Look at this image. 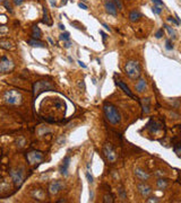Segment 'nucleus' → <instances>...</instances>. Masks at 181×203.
<instances>
[{"mask_svg":"<svg viewBox=\"0 0 181 203\" xmlns=\"http://www.w3.org/2000/svg\"><path fill=\"white\" fill-rule=\"evenodd\" d=\"M103 112H104V116L106 121L111 123L112 125H118L120 124L121 122V115L119 113L118 108L111 104V103H104L103 105Z\"/></svg>","mask_w":181,"mask_h":203,"instance_id":"nucleus-1","label":"nucleus"},{"mask_svg":"<svg viewBox=\"0 0 181 203\" xmlns=\"http://www.w3.org/2000/svg\"><path fill=\"white\" fill-rule=\"evenodd\" d=\"M125 73L128 78L132 79V80L139 79V77L142 75L140 63L136 60H128L125 64Z\"/></svg>","mask_w":181,"mask_h":203,"instance_id":"nucleus-2","label":"nucleus"},{"mask_svg":"<svg viewBox=\"0 0 181 203\" xmlns=\"http://www.w3.org/2000/svg\"><path fill=\"white\" fill-rule=\"evenodd\" d=\"M4 101L9 105H20L23 102V96L16 89H8L4 93Z\"/></svg>","mask_w":181,"mask_h":203,"instance_id":"nucleus-3","label":"nucleus"},{"mask_svg":"<svg viewBox=\"0 0 181 203\" xmlns=\"http://www.w3.org/2000/svg\"><path fill=\"white\" fill-rule=\"evenodd\" d=\"M53 89H54V85L51 81H49V80H39V81L33 84V96L36 98L42 93L53 90Z\"/></svg>","mask_w":181,"mask_h":203,"instance_id":"nucleus-4","label":"nucleus"},{"mask_svg":"<svg viewBox=\"0 0 181 203\" xmlns=\"http://www.w3.org/2000/svg\"><path fill=\"white\" fill-rule=\"evenodd\" d=\"M44 159V155L39 150H31L26 153V160L30 165H36L42 163Z\"/></svg>","mask_w":181,"mask_h":203,"instance_id":"nucleus-5","label":"nucleus"},{"mask_svg":"<svg viewBox=\"0 0 181 203\" xmlns=\"http://www.w3.org/2000/svg\"><path fill=\"white\" fill-rule=\"evenodd\" d=\"M10 176L13 178L14 184L16 187H20L22 184L24 183V179H25V174L23 169L20 168H16V169H12L10 171Z\"/></svg>","mask_w":181,"mask_h":203,"instance_id":"nucleus-6","label":"nucleus"},{"mask_svg":"<svg viewBox=\"0 0 181 203\" xmlns=\"http://www.w3.org/2000/svg\"><path fill=\"white\" fill-rule=\"evenodd\" d=\"M15 68V63L7 57H2L0 59V73H8L13 71Z\"/></svg>","mask_w":181,"mask_h":203,"instance_id":"nucleus-7","label":"nucleus"},{"mask_svg":"<svg viewBox=\"0 0 181 203\" xmlns=\"http://www.w3.org/2000/svg\"><path fill=\"white\" fill-rule=\"evenodd\" d=\"M103 153L105 156V158L108 159V161L110 163H116L117 161V152L116 150L112 148L110 143H105L103 147Z\"/></svg>","mask_w":181,"mask_h":203,"instance_id":"nucleus-8","label":"nucleus"},{"mask_svg":"<svg viewBox=\"0 0 181 203\" xmlns=\"http://www.w3.org/2000/svg\"><path fill=\"white\" fill-rule=\"evenodd\" d=\"M137 191H138V193H139L143 197H148L149 195L152 194V192H153L152 187H151L148 184H146L145 182L139 183V184L137 185Z\"/></svg>","mask_w":181,"mask_h":203,"instance_id":"nucleus-9","label":"nucleus"},{"mask_svg":"<svg viewBox=\"0 0 181 203\" xmlns=\"http://www.w3.org/2000/svg\"><path fill=\"white\" fill-rule=\"evenodd\" d=\"M104 8H105V12L109 14V15L117 16V14H118V7H117V5L112 0H105Z\"/></svg>","mask_w":181,"mask_h":203,"instance_id":"nucleus-10","label":"nucleus"},{"mask_svg":"<svg viewBox=\"0 0 181 203\" xmlns=\"http://www.w3.org/2000/svg\"><path fill=\"white\" fill-rule=\"evenodd\" d=\"M62 189H64V183L60 182V181H54V182H52L51 184L49 185V193L51 195H56Z\"/></svg>","mask_w":181,"mask_h":203,"instance_id":"nucleus-11","label":"nucleus"},{"mask_svg":"<svg viewBox=\"0 0 181 203\" xmlns=\"http://www.w3.org/2000/svg\"><path fill=\"white\" fill-rule=\"evenodd\" d=\"M134 173H135L136 178H138V179L142 181V182H146V181H148L149 177H151L147 171H145L143 168H139V167H136Z\"/></svg>","mask_w":181,"mask_h":203,"instance_id":"nucleus-12","label":"nucleus"},{"mask_svg":"<svg viewBox=\"0 0 181 203\" xmlns=\"http://www.w3.org/2000/svg\"><path fill=\"white\" fill-rule=\"evenodd\" d=\"M69 165H70V157H69V156H66L65 158H64V160H62V164L60 166V168H59L61 175H64V176H67V175H68Z\"/></svg>","mask_w":181,"mask_h":203,"instance_id":"nucleus-13","label":"nucleus"},{"mask_svg":"<svg viewBox=\"0 0 181 203\" xmlns=\"http://www.w3.org/2000/svg\"><path fill=\"white\" fill-rule=\"evenodd\" d=\"M136 90H137V93H144L145 90H146V88H147V83H146V80L145 79H143V78H139L138 79V81L136 83V86H135Z\"/></svg>","mask_w":181,"mask_h":203,"instance_id":"nucleus-14","label":"nucleus"},{"mask_svg":"<svg viewBox=\"0 0 181 203\" xmlns=\"http://www.w3.org/2000/svg\"><path fill=\"white\" fill-rule=\"evenodd\" d=\"M117 85L120 87V88L123 90V93H126L127 95L129 96V97H131V98H135V96H134V94L131 93V90H130V88L126 85V84L123 83L122 80H117Z\"/></svg>","mask_w":181,"mask_h":203,"instance_id":"nucleus-15","label":"nucleus"},{"mask_svg":"<svg viewBox=\"0 0 181 203\" xmlns=\"http://www.w3.org/2000/svg\"><path fill=\"white\" fill-rule=\"evenodd\" d=\"M0 48L5 50H13L15 49V44L9 40H0Z\"/></svg>","mask_w":181,"mask_h":203,"instance_id":"nucleus-16","label":"nucleus"},{"mask_svg":"<svg viewBox=\"0 0 181 203\" xmlns=\"http://www.w3.org/2000/svg\"><path fill=\"white\" fill-rule=\"evenodd\" d=\"M142 18V15H140V13L138 12V10H131L129 13V20L130 22H132V23H136V22H138L139 19Z\"/></svg>","mask_w":181,"mask_h":203,"instance_id":"nucleus-17","label":"nucleus"},{"mask_svg":"<svg viewBox=\"0 0 181 203\" xmlns=\"http://www.w3.org/2000/svg\"><path fill=\"white\" fill-rule=\"evenodd\" d=\"M27 43H28V45H31V46H33V48H44L45 43H43L42 41H40V40H35V38H32V40H28L27 41Z\"/></svg>","mask_w":181,"mask_h":203,"instance_id":"nucleus-18","label":"nucleus"},{"mask_svg":"<svg viewBox=\"0 0 181 203\" xmlns=\"http://www.w3.org/2000/svg\"><path fill=\"white\" fill-rule=\"evenodd\" d=\"M169 185V182L168 179H165V178H159L157 181H156V186H157V189L159 190H165L167 187H168Z\"/></svg>","mask_w":181,"mask_h":203,"instance_id":"nucleus-19","label":"nucleus"},{"mask_svg":"<svg viewBox=\"0 0 181 203\" xmlns=\"http://www.w3.org/2000/svg\"><path fill=\"white\" fill-rule=\"evenodd\" d=\"M43 13H44V15H43V19H42V22L44 23L45 25L51 26L52 25V19H51V17H50V15H49L48 9H46L45 7L43 8Z\"/></svg>","mask_w":181,"mask_h":203,"instance_id":"nucleus-20","label":"nucleus"},{"mask_svg":"<svg viewBox=\"0 0 181 203\" xmlns=\"http://www.w3.org/2000/svg\"><path fill=\"white\" fill-rule=\"evenodd\" d=\"M143 109H144L145 114L149 113V111H151V98L146 97V98L143 99Z\"/></svg>","mask_w":181,"mask_h":203,"instance_id":"nucleus-21","label":"nucleus"},{"mask_svg":"<svg viewBox=\"0 0 181 203\" xmlns=\"http://www.w3.org/2000/svg\"><path fill=\"white\" fill-rule=\"evenodd\" d=\"M41 35H42V32H41V30L39 28V26L33 25L32 26V37L35 38V40H40Z\"/></svg>","mask_w":181,"mask_h":203,"instance_id":"nucleus-22","label":"nucleus"},{"mask_svg":"<svg viewBox=\"0 0 181 203\" xmlns=\"http://www.w3.org/2000/svg\"><path fill=\"white\" fill-rule=\"evenodd\" d=\"M163 27L165 28V31L169 33V35H170V37H171V40H175L177 38V33H175V31L171 27V26H169V25H163Z\"/></svg>","mask_w":181,"mask_h":203,"instance_id":"nucleus-23","label":"nucleus"},{"mask_svg":"<svg viewBox=\"0 0 181 203\" xmlns=\"http://www.w3.org/2000/svg\"><path fill=\"white\" fill-rule=\"evenodd\" d=\"M103 202L104 203H113L114 202V195L112 193H106L103 195Z\"/></svg>","mask_w":181,"mask_h":203,"instance_id":"nucleus-24","label":"nucleus"},{"mask_svg":"<svg viewBox=\"0 0 181 203\" xmlns=\"http://www.w3.org/2000/svg\"><path fill=\"white\" fill-rule=\"evenodd\" d=\"M32 195L35 197V199H38V200H43V199H44V193H43V191L42 190H35L32 193Z\"/></svg>","mask_w":181,"mask_h":203,"instance_id":"nucleus-25","label":"nucleus"},{"mask_svg":"<svg viewBox=\"0 0 181 203\" xmlns=\"http://www.w3.org/2000/svg\"><path fill=\"white\" fill-rule=\"evenodd\" d=\"M69 38H70L69 33H61V34H60V36H59V40H60V41H64V42L69 41Z\"/></svg>","mask_w":181,"mask_h":203,"instance_id":"nucleus-26","label":"nucleus"},{"mask_svg":"<svg viewBox=\"0 0 181 203\" xmlns=\"http://www.w3.org/2000/svg\"><path fill=\"white\" fill-rule=\"evenodd\" d=\"M161 200H160V197H148V199L146 200V202L147 203H157L160 202Z\"/></svg>","mask_w":181,"mask_h":203,"instance_id":"nucleus-27","label":"nucleus"},{"mask_svg":"<svg viewBox=\"0 0 181 203\" xmlns=\"http://www.w3.org/2000/svg\"><path fill=\"white\" fill-rule=\"evenodd\" d=\"M165 49L167 50H173V43H172V40H167L165 41Z\"/></svg>","mask_w":181,"mask_h":203,"instance_id":"nucleus-28","label":"nucleus"},{"mask_svg":"<svg viewBox=\"0 0 181 203\" xmlns=\"http://www.w3.org/2000/svg\"><path fill=\"white\" fill-rule=\"evenodd\" d=\"M118 192H119V197H121L122 200H126V199H127V194H126V192H125V190H123L122 187H119Z\"/></svg>","mask_w":181,"mask_h":203,"instance_id":"nucleus-29","label":"nucleus"},{"mask_svg":"<svg viewBox=\"0 0 181 203\" xmlns=\"http://www.w3.org/2000/svg\"><path fill=\"white\" fill-rule=\"evenodd\" d=\"M152 1L154 2V6H157L160 8H164V4H163L162 0H152Z\"/></svg>","mask_w":181,"mask_h":203,"instance_id":"nucleus-30","label":"nucleus"},{"mask_svg":"<svg viewBox=\"0 0 181 203\" xmlns=\"http://www.w3.org/2000/svg\"><path fill=\"white\" fill-rule=\"evenodd\" d=\"M86 178H87L88 183H90V184L94 182V178H93V176H92V174H90V171H86Z\"/></svg>","mask_w":181,"mask_h":203,"instance_id":"nucleus-31","label":"nucleus"},{"mask_svg":"<svg viewBox=\"0 0 181 203\" xmlns=\"http://www.w3.org/2000/svg\"><path fill=\"white\" fill-rule=\"evenodd\" d=\"M153 13L155 14V15H161L162 8H160V7H157V6H154L153 7Z\"/></svg>","mask_w":181,"mask_h":203,"instance_id":"nucleus-32","label":"nucleus"},{"mask_svg":"<svg viewBox=\"0 0 181 203\" xmlns=\"http://www.w3.org/2000/svg\"><path fill=\"white\" fill-rule=\"evenodd\" d=\"M168 20L170 22V23L174 24V25H179V24H180V23H179V22H178V20H177L175 18H173L172 16H169V17H168Z\"/></svg>","mask_w":181,"mask_h":203,"instance_id":"nucleus-33","label":"nucleus"},{"mask_svg":"<svg viewBox=\"0 0 181 203\" xmlns=\"http://www.w3.org/2000/svg\"><path fill=\"white\" fill-rule=\"evenodd\" d=\"M4 6L7 8V10L9 12V13H13V8H12V6H10V4H8V1H4Z\"/></svg>","mask_w":181,"mask_h":203,"instance_id":"nucleus-34","label":"nucleus"},{"mask_svg":"<svg viewBox=\"0 0 181 203\" xmlns=\"http://www.w3.org/2000/svg\"><path fill=\"white\" fill-rule=\"evenodd\" d=\"M163 35H164V31H163V30H159V31H157V32H156V34H155V37L156 38H161L162 36H163Z\"/></svg>","mask_w":181,"mask_h":203,"instance_id":"nucleus-35","label":"nucleus"},{"mask_svg":"<svg viewBox=\"0 0 181 203\" xmlns=\"http://www.w3.org/2000/svg\"><path fill=\"white\" fill-rule=\"evenodd\" d=\"M17 143H18L17 146L20 147V148H23V147H24V145H25V140L23 139V138H20V139L17 140Z\"/></svg>","mask_w":181,"mask_h":203,"instance_id":"nucleus-36","label":"nucleus"},{"mask_svg":"<svg viewBox=\"0 0 181 203\" xmlns=\"http://www.w3.org/2000/svg\"><path fill=\"white\" fill-rule=\"evenodd\" d=\"M114 4L117 5V7L119 8V9H122V4H121V0H114L113 1Z\"/></svg>","mask_w":181,"mask_h":203,"instance_id":"nucleus-37","label":"nucleus"},{"mask_svg":"<svg viewBox=\"0 0 181 203\" xmlns=\"http://www.w3.org/2000/svg\"><path fill=\"white\" fill-rule=\"evenodd\" d=\"M71 25H77V27H76V28H78V30H85L84 26H83V25H79L77 22H71Z\"/></svg>","mask_w":181,"mask_h":203,"instance_id":"nucleus-38","label":"nucleus"},{"mask_svg":"<svg viewBox=\"0 0 181 203\" xmlns=\"http://www.w3.org/2000/svg\"><path fill=\"white\" fill-rule=\"evenodd\" d=\"M14 5H16V6H20V5H22L23 2H24V0H13Z\"/></svg>","mask_w":181,"mask_h":203,"instance_id":"nucleus-39","label":"nucleus"},{"mask_svg":"<svg viewBox=\"0 0 181 203\" xmlns=\"http://www.w3.org/2000/svg\"><path fill=\"white\" fill-rule=\"evenodd\" d=\"M78 86H79V88H82L83 90H85V83H84V80L79 81V83H78Z\"/></svg>","mask_w":181,"mask_h":203,"instance_id":"nucleus-40","label":"nucleus"},{"mask_svg":"<svg viewBox=\"0 0 181 203\" xmlns=\"http://www.w3.org/2000/svg\"><path fill=\"white\" fill-rule=\"evenodd\" d=\"M78 6H79V8L84 9V10H87V6H86L85 4H83V2H79V4H78Z\"/></svg>","mask_w":181,"mask_h":203,"instance_id":"nucleus-41","label":"nucleus"},{"mask_svg":"<svg viewBox=\"0 0 181 203\" xmlns=\"http://www.w3.org/2000/svg\"><path fill=\"white\" fill-rule=\"evenodd\" d=\"M7 31H8V28H7L6 26H1L0 27V33H6Z\"/></svg>","mask_w":181,"mask_h":203,"instance_id":"nucleus-42","label":"nucleus"},{"mask_svg":"<svg viewBox=\"0 0 181 203\" xmlns=\"http://www.w3.org/2000/svg\"><path fill=\"white\" fill-rule=\"evenodd\" d=\"M100 34L102 35V37H103V41H105V40H106V34H105L103 31H100Z\"/></svg>","mask_w":181,"mask_h":203,"instance_id":"nucleus-43","label":"nucleus"},{"mask_svg":"<svg viewBox=\"0 0 181 203\" xmlns=\"http://www.w3.org/2000/svg\"><path fill=\"white\" fill-rule=\"evenodd\" d=\"M70 43H69V42H68V41H67V42H65V44H64V46H65L66 49H69V48H70Z\"/></svg>","mask_w":181,"mask_h":203,"instance_id":"nucleus-44","label":"nucleus"},{"mask_svg":"<svg viewBox=\"0 0 181 203\" xmlns=\"http://www.w3.org/2000/svg\"><path fill=\"white\" fill-rule=\"evenodd\" d=\"M78 64H79L82 68H86V64H85L84 62H82V61H78Z\"/></svg>","mask_w":181,"mask_h":203,"instance_id":"nucleus-45","label":"nucleus"},{"mask_svg":"<svg viewBox=\"0 0 181 203\" xmlns=\"http://www.w3.org/2000/svg\"><path fill=\"white\" fill-rule=\"evenodd\" d=\"M102 25H103L104 27H105V30H108V31H109V32H110V31H111V28H110V27H109V26H108V25H106V24H104V23H103V24H102Z\"/></svg>","mask_w":181,"mask_h":203,"instance_id":"nucleus-46","label":"nucleus"},{"mask_svg":"<svg viewBox=\"0 0 181 203\" xmlns=\"http://www.w3.org/2000/svg\"><path fill=\"white\" fill-rule=\"evenodd\" d=\"M59 28H60L61 31H65V25H62V24H59Z\"/></svg>","mask_w":181,"mask_h":203,"instance_id":"nucleus-47","label":"nucleus"},{"mask_svg":"<svg viewBox=\"0 0 181 203\" xmlns=\"http://www.w3.org/2000/svg\"><path fill=\"white\" fill-rule=\"evenodd\" d=\"M48 41H49V42H50L51 44H54V43H53V41H52V40H51L50 37H48Z\"/></svg>","mask_w":181,"mask_h":203,"instance_id":"nucleus-48","label":"nucleus"},{"mask_svg":"<svg viewBox=\"0 0 181 203\" xmlns=\"http://www.w3.org/2000/svg\"><path fill=\"white\" fill-rule=\"evenodd\" d=\"M57 202L61 203V202H67V201H66V200H58V201H57Z\"/></svg>","mask_w":181,"mask_h":203,"instance_id":"nucleus-49","label":"nucleus"},{"mask_svg":"<svg viewBox=\"0 0 181 203\" xmlns=\"http://www.w3.org/2000/svg\"><path fill=\"white\" fill-rule=\"evenodd\" d=\"M180 183H181V181H180Z\"/></svg>","mask_w":181,"mask_h":203,"instance_id":"nucleus-50","label":"nucleus"}]
</instances>
